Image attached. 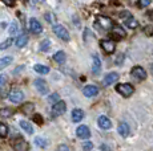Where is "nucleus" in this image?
I'll use <instances>...</instances> for the list:
<instances>
[{
    "label": "nucleus",
    "instance_id": "nucleus-39",
    "mask_svg": "<svg viewBox=\"0 0 153 151\" xmlns=\"http://www.w3.org/2000/svg\"><path fill=\"white\" fill-rule=\"evenodd\" d=\"M5 81H7V77L5 76H0V85H3Z\"/></svg>",
    "mask_w": 153,
    "mask_h": 151
},
{
    "label": "nucleus",
    "instance_id": "nucleus-16",
    "mask_svg": "<svg viewBox=\"0 0 153 151\" xmlns=\"http://www.w3.org/2000/svg\"><path fill=\"white\" fill-rule=\"evenodd\" d=\"M117 80H119V73H116V72H112V73L107 74L104 77V80H102V84H104L105 86H109L113 82H116Z\"/></svg>",
    "mask_w": 153,
    "mask_h": 151
},
{
    "label": "nucleus",
    "instance_id": "nucleus-4",
    "mask_svg": "<svg viewBox=\"0 0 153 151\" xmlns=\"http://www.w3.org/2000/svg\"><path fill=\"white\" fill-rule=\"evenodd\" d=\"M35 88L37 89V92L40 93V94L45 95L49 93V88H48V84L45 82V80H42V78H37V80H35Z\"/></svg>",
    "mask_w": 153,
    "mask_h": 151
},
{
    "label": "nucleus",
    "instance_id": "nucleus-35",
    "mask_svg": "<svg viewBox=\"0 0 153 151\" xmlns=\"http://www.w3.org/2000/svg\"><path fill=\"white\" fill-rule=\"evenodd\" d=\"M120 17H121V19L125 21L126 19H129V17H132V15H131V12H128V11H124V12H121V13H120Z\"/></svg>",
    "mask_w": 153,
    "mask_h": 151
},
{
    "label": "nucleus",
    "instance_id": "nucleus-11",
    "mask_svg": "<svg viewBox=\"0 0 153 151\" xmlns=\"http://www.w3.org/2000/svg\"><path fill=\"white\" fill-rule=\"evenodd\" d=\"M29 28H31V32L35 34H39L43 32V27L42 24L39 23V20H36L35 17H32L31 20H29Z\"/></svg>",
    "mask_w": 153,
    "mask_h": 151
},
{
    "label": "nucleus",
    "instance_id": "nucleus-32",
    "mask_svg": "<svg viewBox=\"0 0 153 151\" xmlns=\"http://www.w3.org/2000/svg\"><path fill=\"white\" fill-rule=\"evenodd\" d=\"M45 20L48 23H51V24H53V25H55V23H56V17H55L53 13H51V12H47L45 13Z\"/></svg>",
    "mask_w": 153,
    "mask_h": 151
},
{
    "label": "nucleus",
    "instance_id": "nucleus-14",
    "mask_svg": "<svg viewBox=\"0 0 153 151\" xmlns=\"http://www.w3.org/2000/svg\"><path fill=\"white\" fill-rule=\"evenodd\" d=\"M97 123H99V127L102 130H109L112 127V122L109 121V118L105 117V115H100L97 119Z\"/></svg>",
    "mask_w": 153,
    "mask_h": 151
},
{
    "label": "nucleus",
    "instance_id": "nucleus-26",
    "mask_svg": "<svg viewBox=\"0 0 153 151\" xmlns=\"http://www.w3.org/2000/svg\"><path fill=\"white\" fill-rule=\"evenodd\" d=\"M12 114H13V110L10 109V107L0 109V117H3V118H10V117H12Z\"/></svg>",
    "mask_w": 153,
    "mask_h": 151
},
{
    "label": "nucleus",
    "instance_id": "nucleus-20",
    "mask_svg": "<svg viewBox=\"0 0 153 151\" xmlns=\"http://www.w3.org/2000/svg\"><path fill=\"white\" fill-rule=\"evenodd\" d=\"M53 60L57 64H64L65 62V60H67V56H65V53H64L63 51H59V52H56V53L53 54Z\"/></svg>",
    "mask_w": 153,
    "mask_h": 151
},
{
    "label": "nucleus",
    "instance_id": "nucleus-8",
    "mask_svg": "<svg viewBox=\"0 0 153 151\" xmlns=\"http://www.w3.org/2000/svg\"><path fill=\"white\" fill-rule=\"evenodd\" d=\"M12 147L15 151H27L28 150V143L23 138H17L12 142Z\"/></svg>",
    "mask_w": 153,
    "mask_h": 151
},
{
    "label": "nucleus",
    "instance_id": "nucleus-15",
    "mask_svg": "<svg viewBox=\"0 0 153 151\" xmlns=\"http://www.w3.org/2000/svg\"><path fill=\"white\" fill-rule=\"evenodd\" d=\"M76 134H77V136L80 139H88L91 136V131L87 126L81 125V126H79L77 129H76Z\"/></svg>",
    "mask_w": 153,
    "mask_h": 151
},
{
    "label": "nucleus",
    "instance_id": "nucleus-1",
    "mask_svg": "<svg viewBox=\"0 0 153 151\" xmlns=\"http://www.w3.org/2000/svg\"><path fill=\"white\" fill-rule=\"evenodd\" d=\"M53 32H55L56 36H57L59 39H61L63 41H69L71 40V36H69L68 31H67V28H64L63 25L55 24L53 25Z\"/></svg>",
    "mask_w": 153,
    "mask_h": 151
},
{
    "label": "nucleus",
    "instance_id": "nucleus-23",
    "mask_svg": "<svg viewBox=\"0 0 153 151\" xmlns=\"http://www.w3.org/2000/svg\"><path fill=\"white\" fill-rule=\"evenodd\" d=\"M20 127H22L25 133H28V134H32V133H33V127H32V125L27 121H20Z\"/></svg>",
    "mask_w": 153,
    "mask_h": 151
},
{
    "label": "nucleus",
    "instance_id": "nucleus-18",
    "mask_svg": "<svg viewBox=\"0 0 153 151\" xmlns=\"http://www.w3.org/2000/svg\"><path fill=\"white\" fill-rule=\"evenodd\" d=\"M117 131H119V134L121 136H124V138H126V136L129 135V126L126 123H120L119 127H117Z\"/></svg>",
    "mask_w": 153,
    "mask_h": 151
},
{
    "label": "nucleus",
    "instance_id": "nucleus-10",
    "mask_svg": "<svg viewBox=\"0 0 153 151\" xmlns=\"http://www.w3.org/2000/svg\"><path fill=\"white\" fill-rule=\"evenodd\" d=\"M67 110V105L64 101H59V102L53 103V107H52V113H53V115H61L64 114Z\"/></svg>",
    "mask_w": 153,
    "mask_h": 151
},
{
    "label": "nucleus",
    "instance_id": "nucleus-12",
    "mask_svg": "<svg viewBox=\"0 0 153 151\" xmlns=\"http://www.w3.org/2000/svg\"><path fill=\"white\" fill-rule=\"evenodd\" d=\"M101 70V61L97 53H93L92 56V73L93 74H99Z\"/></svg>",
    "mask_w": 153,
    "mask_h": 151
},
{
    "label": "nucleus",
    "instance_id": "nucleus-3",
    "mask_svg": "<svg viewBox=\"0 0 153 151\" xmlns=\"http://www.w3.org/2000/svg\"><path fill=\"white\" fill-rule=\"evenodd\" d=\"M96 25H99L100 28L108 31L113 28V21L109 19L108 16H97V20H96Z\"/></svg>",
    "mask_w": 153,
    "mask_h": 151
},
{
    "label": "nucleus",
    "instance_id": "nucleus-25",
    "mask_svg": "<svg viewBox=\"0 0 153 151\" xmlns=\"http://www.w3.org/2000/svg\"><path fill=\"white\" fill-rule=\"evenodd\" d=\"M11 62H12V57H10V56L0 59V70H3L4 68H7Z\"/></svg>",
    "mask_w": 153,
    "mask_h": 151
},
{
    "label": "nucleus",
    "instance_id": "nucleus-36",
    "mask_svg": "<svg viewBox=\"0 0 153 151\" xmlns=\"http://www.w3.org/2000/svg\"><path fill=\"white\" fill-rule=\"evenodd\" d=\"M152 0H139V5L140 7H148L151 4Z\"/></svg>",
    "mask_w": 153,
    "mask_h": 151
},
{
    "label": "nucleus",
    "instance_id": "nucleus-33",
    "mask_svg": "<svg viewBox=\"0 0 153 151\" xmlns=\"http://www.w3.org/2000/svg\"><path fill=\"white\" fill-rule=\"evenodd\" d=\"M17 31H19V24L16 21H13L11 24V28H10V34H16Z\"/></svg>",
    "mask_w": 153,
    "mask_h": 151
},
{
    "label": "nucleus",
    "instance_id": "nucleus-17",
    "mask_svg": "<svg viewBox=\"0 0 153 151\" xmlns=\"http://www.w3.org/2000/svg\"><path fill=\"white\" fill-rule=\"evenodd\" d=\"M84 118V111L81 109H75L72 111V121L73 122H81Z\"/></svg>",
    "mask_w": 153,
    "mask_h": 151
},
{
    "label": "nucleus",
    "instance_id": "nucleus-19",
    "mask_svg": "<svg viewBox=\"0 0 153 151\" xmlns=\"http://www.w3.org/2000/svg\"><path fill=\"white\" fill-rule=\"evenodd\" d=\"M27 43H28V36L27 34H20V36L16 39L15 44H16L17 48H23V46L27 45Z\"/></svg>",
    "mask_w": 153,
    "mask_h": 151
},
{
    "label": "nucleus",
    "instance_id": "nucleus-37",
    "mask_svg": "<svg viewBox=\"0 0 153 151\" xmlns=\"http://www.w3.org/2000/svg\"><path fill=\"white\" fill-rule=\"evenodd\" d=\"M33 121L37 122V125H43V118H42V115H39V114L33 115Z\"/></svg>",
    "mask_w": 153,
    "mask_h": 151
},
{
    "label": "nucleus",
    "instance_id": "nucleus-2",
    "mask_svg": "<svg viewBox=\"0 0 153 151\" xmlns=\"http://www.w3.org/2000/svg\"><path fill=\"white\" fill-rule=\"evenodd\" d=\"M116 92H119L123 97H131V95L133 94L134 89L131 84H119V85L116 86Z\"/></svg>",
    "mask_w": 153,
    "mask_h": 151
},
{
    "label": "nucleus",
    "instance_id": "nucleus-21",
    "mask_svg": "<svg viewBox=\"0 0 153 151\" xmlns=\"http://www.w3.org/2000/svg\"><path fill=\"white\" fill-rule=\"evenodd\" d=\"M124 24H125L126 28H131V29H134V28L139 27V21H137L134 17H129V19H126L124 21Z\"/></svg>",
    "mask_w": 153,
    "mask_h": 151
},
{
    "label": "nucleus",
    "instance_id": "nucleus-7",
    "mask_svg": "<svg viewBox=\"0 0 153 151\" xmlns=\"http://www.w3.org/2000/svg\"><path fill=\"white\" fill-rule=\"evenodd\" d=\"M132 77L134 78V80H139V81H143L146 78V72L144 68H141V66H134L133 69H132L131 72Z\"/></svg>",
    "mask_w": 153,
    "mask_h": 151
},
{
    "label": "nucleus",
    "instance_id": "nucleus-40",
    "mask_svg": "<svg viewBox=\"0 0 153 151\" xmlns=\"http://www.w3.org/2000/svg\"><path fill=\"white\" fill-rule=\"evenodd\" d=\"M123 57H124V56H123V54H120V56L117 57V61H116V64H117V65H120V64L123 62Z\"/></svg>",
    "mask_w": 153,
    "mask_h": 151
},
{
    "label": "nucleus",
    "instance_id": "nucleus-38",
    "mask_svg": "<svg viewBox=\"0 0 153 151\" xmlns=\"http://www.w3.org/2000/svg\"><path fill=\"white\" fill-rule=\"evenodd\" d=\"M59 151H68V147H67V144H60V147H59Z\"/></svg>",
    "mask_w": 153,
    "mask_h": 151
},
{
    "label": "nucleus",
    "instance_id": "nucleus-30",
    "mask_svg": "<svg viewBox=\"0 0 153 151\" xmlns=\"http://www.w3.org/2000/svg\"><path fill=\"white\" fill-rule=\"evenodd\" d=\"M60 101V95L57 94V93H52V94H49L48 97V102L49 103H56Z\"/></svg>",
    "mask_w": 153,
    "mask_h": 151
},
{
    "label": "nucleus",
    "instance_id": "nucleus-6",
    "mask_svg": "<svg viewBox=\"0 0 153 151\" xmlns=\"http://www.w3.org/2000/svg\"><path fill=\"white\" fill-rule=\"evenodd\" d=\"M8 98H10L11 102L19 103V102H22V101H23L24 94H23V92L19 90V89H12V90L10 92V94H8Z\"/></svg>",
    "mask_w": 153,
    "mask_h": 151
},
{
    "label": "nucleus",
    "instance_id": "nucleus-9",
    "mask_svg": "<svg viewBox=\"0 0 153 151\" xmlns=\"http://www.w3.org/2000/svg\"><path fill=\"white\" fill-rule=\"evenodd\" d=\"M83 94L88 98H92V97H96L99 94V88L96 85H87L85 88L83 89Z\"/></svg>",
    "mask_w": 153,
    "mask_h": 151
},
{
    "label": "nucleus",
    "instance_id": "nucleus-24",
    "mask_svg": "<svg viewBox=\"0 0 153 151\" xmlns=\"http://www.w3.org/2000/svg\"><path fill=\"white\" fill-rule=\"evenodd\" d=\"M33 110H35V105L32 102H27L22 106V111L24 114H31V113H33Z\"/></svg>",
    "mask_w": 153,
    "mask_h": 151
},
{
    "label": "nucleus",
    "instance_id": "nucleus-27",
    "mask_svg": "<svg viewBox=\"0 0 153 151\" xmlns=\"http://www.w3.org/2000/svg\"><path fill=\"white\" fill-rule=\"evenodd\" d=\"M49 46H51V40H48V39H45V40H43L42 43H40V45H39V49L42 52H47L49 49Z\"/></svg>",
    "mask_w": 153,
    "mask_h": 151
},
{
    "label": "nucleus",
    "instance_id": "nucleus-29",
    "mask_svg": "<svg viewBox=\"0 0 153 151\" xmlns=\"http://www.w3.org/2000/svg\"><path fill=\"white\" fill-rule=\"evenodd\" d=\"M35 144H36V146H39V147H45L47 146V141L44 138H42V136H36V138H35Z\"/></svg>",
    "mask_w": 153,
    "mask_h": 151
},
{
    "label": "nucleus",
    "instance_id": "nucleus-31",
    "mask_svg": "<svg viewBox=\"0 0 153 151\" xmlns=\"http://www.w3.org/2000/svg\"><path fill=\"white\" fill-rule=\"evenodd\" d=\"M8 134V127L5 123H3V122H0V136H7Z\"/></svg>",
    "mask_w": 153,
    "mask_h": 151
},
{
    "label": "nucleus",
    "instance_id": "nucleus-13",
    "mask_svg": "<svg viewBox=\"0 0 153 151\" xmlns=\"http://www.w3.org/2000/svg\"><path fill=\"white\" fill-rule=\"evenodd\" d=\"M111 36L113 37L114 40H123L126 36V33H125L124 28H121V27H113V28H112V32H111Z\"/></svg>",
    "mask_w": 153,
    "mask_h": 151
},
{
    "label": "nucleus",
    "instance_id": "nucleus-34",
    "mask_svg": "<svg viewBox=\"0 0 153 151\" xmlns=\"http://www.w3.org/2000/svg\"><path fill=\"white\" fill-rule=\"evenodd\" d=\"M83 149H84V151H91L93 149L92 142H85V143L83 144Z\"/></svg>",
    "mask_w": 153,
    "mask_h": 151
},
{
    "label": "nucleus",
    "instance_id": "nucleus-22",
    "mask_svg": "<svg viewBox=\"0 0 153 151\" xmlns=\"http://www.w3.org/2000/svg\"><path fill=\"white\" fill-rule=\"evenodd\" d=\"M33 70L36 72V73L39 74H48L49 73V68L45 65H40V64H36V65L33 66Z\"/></svg>",
    "mask_w": 153,
    "mask_h": 151
},
{
    "label": "nucleus",
    "instance_id": "nucleus-5",
    "mask_svg": "<svg viewBox=\"0 0 153 151\" xmlns=\"http://www.w3.org/2000/svg\"><path fill=\"white\" fill-rule=\"evenodd\" d=\"M100 46H101L102 49H104V52L105 53H108V54H111V53H113L114 52V49H116V44H114V41L113 40H101L100 41Z\"/></svg>",
    "mask_w": 153,
    "mask_h": 151
},
{
    "label": "nucleus",
    "instance_id": "nucleus-28",
    "mask_svg": "<svg viewBox=\"0 0 153 151\" xmlns=\"http://www.w3.org/2000/svg\"><path fill=\"white\" fill-rule=\"evenodd\" d=\"M12 43H13L12 39H7V40H4L3 43H0V51H4V49L10 48V46L12 45Z\"/></svg>",
    "mask_w": 153,
    "mask_h": 151
}]
</instances>
